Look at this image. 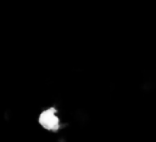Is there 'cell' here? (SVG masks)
Returning <instances> with one entry per match:
<instances>
[{
    "instance_id": "obj_1",
    "label": "cell",
    "mask_w": 156,
    "mask_h": 142,
    "mask_svg": "<svg viewBox=\"0 0 156 142\" xmlns=\"http://www.w3.org/2000/svg\"><path fill=\"white\" fill-rule=\"evenodd\" d=\"M39 124L41 125V127H44L48 131H57L61 126V121L60 118L57 115V111L54 108L50 109H45L40 116H39Z\"/></svg>"
}]
</instances>
